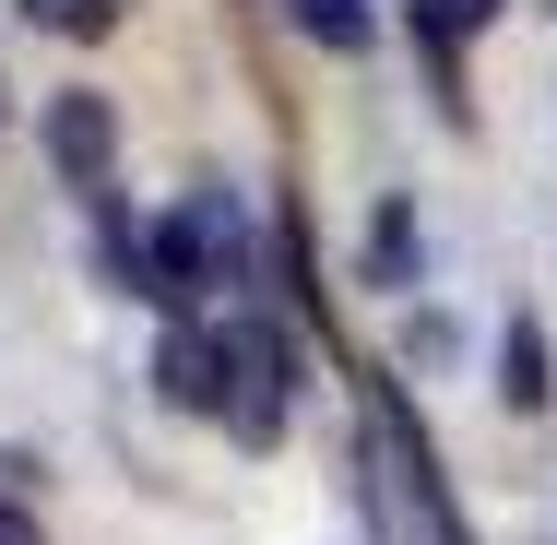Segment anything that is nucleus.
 <instances>
[{"instance_id": "1", "label": "nucleus", "mask_w": 557, "mask_h": 545, "mask_svg": "<svg viewBox=\"0 0 557 545\" xmlns=\"http://www.w3.org/2000/svg\"><path fill=\"white\" fill-rule=\"evenodd\" d=\"M154 392H166L178 416H214L237 450H273L285 416H297V344H285L273 321H249V309L178 321L166 356H154Z\"/></svg>"}, {"instance_id": "2", "label": "nucleus", "mask_w": 557, "mask_h": 545, "mask_svg": "<svg viewBox=\"0 0 557 545\" xmlns=\"http://www.w3.org/2000/svg\"><path fill=\"white\" fill-rule=\"evenodd\" d=\"M237 285H261V237H249V202L202 178L190 202H166V214L143 225V273H131V297L143 309H166V321H202V309H237Z\"/></svg>"}, {"instance_id": "3", "label": "nucleus", "mask_w": 557, "mask_h": 545, "mask_svg": "<svg viewBox=\"0 0 557 545\" xmlns=\"http://www.w3.org/2000/svg\"><path fill=\"white\" fill-rule=\"evenodd\" d=\"M368 474H380V522H392V545H474L462 510H450L440 450H428V428L404 416L392 380H368Z\"/></svg>"}, {"instance_id": "4", "label": "nucleus", "mask_w": 557, "mask_h": 545, "mask_svg": "<svg viewBox=\"0 0 557 545\" xmlns=\"http://www.w3.org/2000/svg\"><path fill=\"white\" fill-rule=\"evenodd\" d=\"M36 131H48V154H60V178H72V190H108V178H119V108L96 96V84L48 96V119H36Z\"/></svg>"}, {"instance_id": "5", "label": "nucleus", "mask_w": 557, "mask_h": 545, "mask_svg": "<svg viewBox=\"0 0 557 545\" xmlns=\"http://www.w3.org/2000/svg\"><path fill=\"white\" fill-rule=\"evenodd\" d=\"M462 36H474V24H462L450 0H416V60H428V84H440V119H450V131L474 119V96H462Z\"/></svg>"}, {"instance_id": "6", "label": "nucleus", "mask_w": 557, "mask_h": 545, "mask_svg": "<svg viewBox=\"0 0 557 545\" xmlns=\"http://www.w3.org/2000/svg\"><path fill=\"white\" fill-rule=\"evenodd\" d=\"M498 392H510V416H534L557 380H546V321L534 309H510V332H498Z\"/></svg>"}, {"instance_id": "7", "label": "nucleus", "mask_w": 557, "mask_h": 545, "mask_svg": "<svg viewBox=\"0 0 557 545\" xmlns=\"http://www.w3.org/2000/svg\"><path fill=\"white\" fill-rule=\"evenodd\" d=\"M285 24H297L309 48H333V60H356V48L380 36V0H285Z\"/></svg>"}, {"instance_id": "8", "label": "nucleus", "mask_w": 557, "mask_h": 545, "mask_svg": "<svg viewBox=\"0 0 557 545\" xmlns=\"http://www.w3.org/2000/svg\"><path fill=\"white\" fill-rule=\"evenodd\" d=\"M416 249H428V237H416V202L392 190L380 225H368V285H416Z\"/></svg>"}, {"instance_id": "9", "label": "nucleus", "mask_w": 557, "mask_h": 545, "mask_svg": "<svg viewBox=\"0 0 557 545\" xmlns=\"http://www.w3.org/2000/svg\"><path fill=\"white\" fill-rule=\"evenodd\" d=\"M24 24H48V36H72V48H96V36H119L131 24V0H12Z\"/></svg>"}, {"instance_id": "10", "label": "nucleus", "mask_w": 557, "mask_h": 545, "mask_svg": "<svg viewBox=\"0 0 557 545\" xmlns=\"http://www.w3.org/2000/svg\"><path fill=\"white\" fill-rule=\"evenodd\" d=\"M0 545H48V534H36V522H24V510H12V498H0Z\"/></svg>"}, {"instance_id": "11", "label": "nucleus", "mask_w": 557, "mask_h": 545, "mask_svg": "<svg viewBox=\"0 0 557 545\" xmlns=\"http://www.w3.org/2000/svg\"><path fill=\"white\" fill-rule=\"evenodd\" d=\"M450 12H462V24H498V0H450Z\"/></svg>"}]
</instances>
